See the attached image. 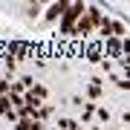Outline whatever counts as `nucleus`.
Wrapping results in <instances>:
<instances>
[{"label": "nucleus", "mask_w": 130, "mask_h": 130, "mask_svg": "<svg viewBox=\"0 0 130 130\" xmlns=\"http://www.w3.org/2000/svg\"><path fill=\"white\" fill-rule=\"evenodd\" d=\"M81 14H87V6H84V3H70L67 12H64V20H61V29H64V32H75V29H72V20L81 18Z\"/></svg>", "instance_id": "f257e3e1"}, {"label": "nucleus", "mask_w": 130, "mask_h": 130, "mask_svg": "<svg viewBox=\"0 0 130 130\" xmlns=\"http://www.w3.org/2000/svg\"><path fill=\"white\" fill-rule=\"evenodd\" d=\"M67 6H70V3H52V6H49V12H46V18H49V20H55V18H64Z\"/></svg>", "instance_id": "f03ea898"}, {"label": "nucleus", "mask_w": 130, "mask_h": 130, "mask_svg": "<svg viewBox=\"0 0 130 130\" xmlns=\"http://www.w3.org/2000/svg\"><path fill=\"white\" fill-rule=\"evenodd\" d=\"M58 124H61V127H64V130H78V124H75V121H72V119H61V121H58Z\"/></svg>", "instance_id": "7ed1b4c3"}]
</instances>
